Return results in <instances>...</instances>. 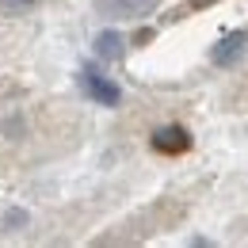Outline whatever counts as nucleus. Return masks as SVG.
Masks as SVG:
<instances>
[{
    "label": "nucleus",
    "instance_id": "423d86ee",
    "mask_svg": "<svg viewBox=\"0 0 248 248\" xmlns=\"http://www.w3.org/2000/svg\"><path fill=\"white\" fill-rule=\"evenodd\" d=\"M38 0H0V16H23V12H31Z\"/></svg>",
    "mask_w": 248,
    "mask_h": 248
},
{
    "label": "nucleus",
    "instance_id": "7ed1b4c3",
    "mask_svg": "<svg viewBox=\"0 0 248 248\" xmlns=\"http://www.w3.org/2000/svg\"><path fill=\"white\" fill-rule=\"evenodd\" d=\"M187 145H191V138H187L184 126H160L153 134V149L156 153H184Z\"/></svg>",
    "mask_w": 248,
    "mask_h": 248
},
{
    "label": "nucleus",
    "instance_id": "f257e3e1",
    "mask_svg": "<svg viewBox=\"0 0 248 248\" xmlns=\"http://www.w3.org/2000/svg\"><path fill=\"white\" fill-rule=\"evenodd\" d=\"M80 88L92 95L95 103H103V107H115V103L123 99V92H119V88H115L107 77H99L95 69H84V73H80Z\"/></svg>",
    "mask_w": 248,
    "mask_h": 248
},
{
    "label": "nucleus",
    "instance_id": "20e7f679",
    "mask_svg": "<svg viewBox=\"0 0 248 248\" xmlns=\"http://www.w3.org/2000/svg\"><path fill=\"white\" fill-rule=\"evenodd\" d=\"M95 54H99V58H119V54H123V34L103 31L95 38Z\"/></svg>",
    "mask_w": 248,
    "mask_h": 248
},
{
    "label": "nucleus",
    "instance_id": "f03ea898",
    "mask_svg": "<svg viewBox=\"0 0 248 248\" xmlns=\"http://www.w3.org/2000/svg\"><path fill=\"white\" fill-rule=\"evenodd\" d=\"M95 4L111 19H141L156 8V0H95Z\"/></svg>",
    "mask_w": 248,
    "mask_h": 248
},
{
    "label": "nucleus",
    "instance_id": "39448f33",
    "mask_svg": "<svg viewBox=\"0 0 248 248\" xmlns=\"http://www.w3.org/2000/svg\"><path fill=\"white\" fill-rule=\"evenodd\" d=\"M245 42H248V34H237V38H225V42H221V50H214V62H217V65H225L229 58H233V50H241Z\"/></svg>",
    "mask_w": 248,
    "mask_h": 248
}]
</instances>
